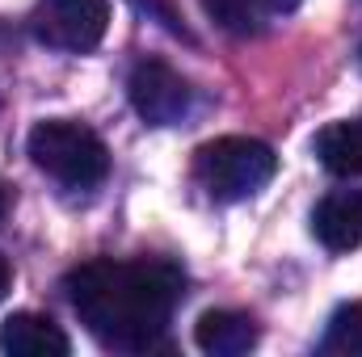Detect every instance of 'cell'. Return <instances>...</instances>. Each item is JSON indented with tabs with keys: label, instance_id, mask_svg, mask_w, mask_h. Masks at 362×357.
I'll use <instances>...</instances> for the list:
<instances>
[{
	"label": "cell",
	"instance_id": "14",
	"mask_svg": "<svg viewBox=\"0 0 362 357\" xmlns=\"http://www.w3.org/2000/svg\"><path fill=\"white\" fill-rule=\"evenodd\" d=\"M4 210H8V189L0 185V219H4Z\"/></svg>",
	"mask_w": 362,
	"mask_h": 357
},
{
	"label": "cell",
	"instance_id": "1",
	"mask_svg": "<svg viewBox=\"0 0 362 357\" xmlns=\"http://www.w3.org/2000/svg\"><path fill=\"white\" fill-rule=\"evenodd\" d=\"M181 269L173 261H85L64 290L89 337L118 353H148L165 341L181 303Z\"/></svg>",
	"mask_w": 362,
	"mask_h": 357
},
{
	"label": "cell",
	"instance_id": "9",
	"mask_svg": "<svg viewBox=\"0 0 362 357\" xmlns=\"http://www.w3.org/2000/svg\"><path fill=\"white\" fill-rule=\"evenodd\" d=\"M316 156L333 177H362V118L325 126L316 135Z\"/></svg>",
	"mask_w": 362,
	"mask_h": 357
},
{
	"label": "cell",
	"instance_id": "3",
	"mask_svg": "<svg viewBox=\"0 0 362 357\" xmlns=\"http://www.w3.org/2000/svg\"><path fill=\"white\" fill-rule=\"evenodd\" d=\"M278 173V156L270 143L249 135H223L198 147L194 177L215 202H245L262 193Z\"/></svg>",
	"mask_w": 362,
	"mask_h": 357
},
{
	"label": "cell",
	"instance_id": "6",
	"mask_svg": "<svg viewBox=\"0 0 362 357\" xmlns=\"http://www.w3.org/2000/svg\"><path fill=\"white\" fill-rule=\"evenodd\" d=\"M0 353L8 357H68L72 341L64 337V328L47 315L34 311H13L0 324Z\"/></svg>",
	"mask_w": 362,
	"mask_h": 357
},
{
	"label": "cell",
	"instance_id": "7",
	"mask_svg": "<svg viewBox=\"0 0 362 357\" xmlns=\"http://www.w3.org/2000/svg\"><path fill=\"white\" fill-rule=\"evenodd\" d=\"M312 236H316L329 253L362 248V189L329 193V198L312 210Z\"/></svg>",
	"mask_w": 362,
	"mask_h": 357
},
{
	"label": "cell",
	"instance_id": "12",
	"mask_svg": "<svg viewBox=\"0 0 362 357\" xmlns=\"http://www.w3.org/2000/svg\"><path fill=\"white\" fill-rule=\"evenodd\" d=\"M257 4H262L266 13H291V8H295L299 0H257Z\"/></svg>",
	"mask_w": 362,
	"mask_h": 357
},
{
	"label": "cell",
	"instance_id": "11",
	"mask_svg": "<svg viewBox=\"0 0 362 357\" xmlns=\"http://www.w3.org/2000/svg\"><path fill=\"white\" fill-rule=\"evenodd\" d=\"M202 8L232 34H257L262 30V4L257 0H202Z\"/></svg>",
	"mask_w": 362,
	"mask_h": 357
},
{
	"label": "cell",
	"instance_id": "10",
	"mask_svg": "<svg viewBox=\"0 0 362 357\" xmlns=\"http://www.w3.org/2000/svg\"><path fill=\"white\" fill-rule=\"evenodd\" d=\"M325 357H362V303H341L320 337Z\"/></svg>",
	"mask_w": 362,
	"mask_h": 357
},
{
	"label": "cell",
	"instance_id": "2",
	"mask_svg": "<svg viewBox=\"0 0 362 357\" xmlns=\"http://www.w3.org/2000/svg\"><path fill=\"white\" fill-rule=\"evenodd\" d=\"M25 152L34 160L38 173L55 177L68 189H89L110 173V152L101 143V135L76 122V118H47L30 131Z\"/></svg>",
	"mask_w": 362,
	"mask_h": 357
},
{
	"label": "cell",
	"instance_id": "5",
	"mask_svg": "<svg viewBox=\"0 0 362 357\" xmlns=\"http://www.w3.org/2000/svg\"><path fill=\"white\" fill-rule=\"evenodd\" d=\"M127 92H131L135 114L144 122H152V126H177L181 118H189V109H194V89L181 80V72H173L160 59H144L131 72Z\"/></svg>",
	"mask_w": 362,
	"mask_h": 357
},
{
	"label": "cell",
	"instance_id": "8",
	"mask_svg": "<svg viewBox=\"0 0 362 357\" xmlns=\"http://www.w3.org/2000/svg\"><path fill=\"white\" fill-rule=\"evenodd\" d=\"M194 345L211 357H240L257 345V324L240 311H206L194 324Z\"/></svg>",
	"mask_w": 362,
	"mask_h": 357
},
{
	"label": "cell",
	"instance_id": "13",
	"mask_svg": "<svg viewBox=\"0 0 362 357\" xmlns=\"http://www.w3.org/2000/svg\"><path fill=\"white\" fill-rule=\"evenodd\" d=\"M8 286H13V269H8V261L0 257V298L8 294Z\"/></svg>",
	"mask_w": 362,
	"mask_h": 357
},
{
	"label": "cell",
	"instance_id": "4",
	"mask_svg": "<svg viewBox=\"0 0 362 357\" xmlns=\"http://www.w3.org/2000/svg\"><path fill=\"white\" fill-rule=\"evenodd\" d=\"M110 30V0H42L34 13V38L68 51V55H85L93 51Z\"/></svg>",
	"mask_w": 362,
	"mask_h": 357
}]
</instances>
